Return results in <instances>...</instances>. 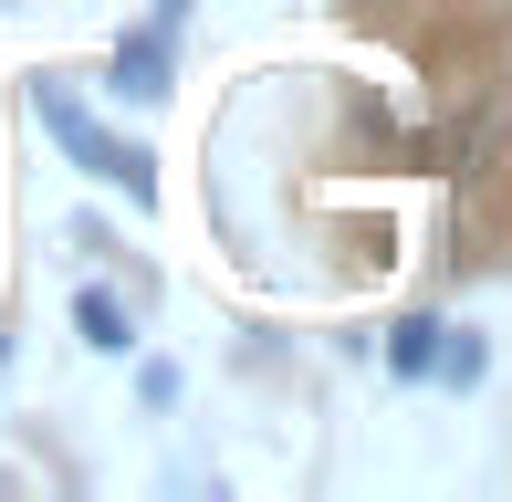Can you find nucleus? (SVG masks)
Listing matches in <instances>:
<instances>
[{"label": "nucleus", "instance_id": "nucleus-1", "mask_svg": "<svg viewBox=\"0 0 512 502\" xmlns=\"http://www.w3.org/2000/svg\"><path fill=\"white\" fill-rule=\"evenodd\" d=\"M32 116H42V126H53V147H63V157H74V168H84V178H105V189H115V199H136V210H157V157H147V147H126V136H105V126H95V116H84V105H74V95H63V84H53V74H42V84H32Z\"/></svg>", "mask_w": 512, "mask_h": 502}, {"label": "nucleus", "instance_id": "nucleus-2", "mask_svg": "<svg viewBox=\"0 0 512 502\" xmlns=\"http://www.w3.org/2000/svg\"><path fill=\"white\" fill-rule=\"evenodd\" d=\"M178 32H189V0H157V11L115 42L105 84H115L126 105H168V84H178Z\"/></svg>", "mask_w": 512, "mask_h": 502}, {"label": "nucleus", "instance_id": "nucleus-3", "mask_svg": "<svg viewBox=\"0 0 512 502\" xmlns=\"http://www.w3.org/2000/svg\"><path fill=\"white\" fill-rule=\"evenodd\" d=\"M74 335H84L95 356H136V314L115 304L105 283H84V293H74Z\"/></svg>", "mask_w": 512, "mask_h": 502}]
</instances>
